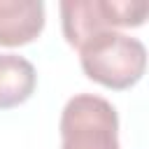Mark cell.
<instances>
[{"label": "cell", "mask_w": 149, "mask_h": 149, "mask_svg": "<svg viewBox=\"0 0 149 149\" xmlns=\"http://www.w3.org/2000/svg\"><path fill=\"white\" fill-rule=\"evenodd\" d=\"M79 63L88 79L123 91L137 84L147 68V49L137 37L119 30H102L79 47Z\"/></svg>", "instance_id": "obj_1"}, {"label": "cell", "mask_w": 149, "mask_h": 149, "mask_svg": "<svg viewBox=\"0 0 149 149\" xmlns=\"http://www.w3.org/2000/svg\"><path fill=\"white\" fill-rule=\"evenodd\" d=\"M61 149H119V116L109 100L79 93L61 114Z\"/></svg>", "instance_id": "obj_2"}, {"label": "cell", "mask_w": 149, "mask_h": 149, "mask_svg": "<svg viewBox=\"0 0 149 149\" xmlns=\"http://www.w3.org/2000/svg\"><path fill=\"white\" fill-rule=\"evenodd\" d=\"M147 19V2L121 0H63L61 21L63 35L70 47L79 49L88 37L102 30L135 28Z\"/></svg>", "instance_id": "obj_3"}, {"label": "cell", "mask_w": 149, "mask_h": 149, "mask_svg": "<svg viewBox=\"0 0 149 149\" xmlns=\"http://www.w3.org/2000/svg\"><path fill=\"white\" fill-rule=\"evenodd\" d=\"M44 28L42 0H0V44L21 47L33 42Z\"/></svg>", "instance_id": "obj_4"}, {"label": "cell", "mask_w": 149, "mask_h": 149, "mask_svg": "<svg viewBox=\"0 0 149 149\" xmlns=\"http://www.w3.org/2000/svg\"><path fill=\"white\" fill-rule=\"evenodd\" d=\"M37 84L35 68L28 58L16 54H0V109L26 102Z\"/></svg>", "instance_id": "obj_5"}]
</instances>
